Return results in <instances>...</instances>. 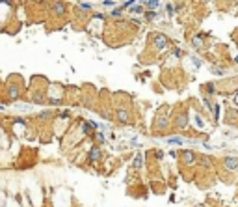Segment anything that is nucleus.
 Wrapping results in <instances>:
<instances>
[{
  "label": "nucleus",
  "instance_id": "f03ea898",
  "mask_svg": "<svg viewBox=\"0 0 238 207\" xmlns=\"http://www.w3.org/2000/svg\"><path fill=\"white\" fill-rule=\"evenodd\" d=\"M117 120L123 121V123H128L130 121V114L127 110H117Z\"/></svg>",
  "mask_w": 238,
  "mask_h": 207
},
{
  "label": "nucleus",
  "instance_id": "39448f33",
  "mask_svg": "<svg viewBox=\"0 0 238 207\" xmlns=\"http://www.w3.org/2000/svg\"><path fill=\"white\" fill-rule=\"evenodd\" d=\"M184 159H186L188 162H192V161H194V155H192V153H184Z\"/></svg>",
  "mask_w": 238,
  "mask_h": 207
},
{
  "label": "nucleus",
  "instance_id": "f257e3e1",
  "mask_svg": "<svg viewBox=\"0 0 238 207\" xmlns=\"http://www.w3.org/2000/svg\"><path fill=\"white\" fill-rule=\"evenodd\" d=\"M88 161H89V162H97V161H101V149H99V148H91L89 153H88Z\"/></svg>",
  "mask_w": 238,
  "mask_h": 207
},
{
  "label": "nucleus",
  "instance_id": "6e6552de",
  "mask_svg": "<svg viewBox=\"0 0 238 207\" xmlns=\"http://www.w3.org/2000/svg\"><path fill=\"white\" fill-rule=\"evenodd\" d=\"M149 4H151V7H155V6H156V4H158V0H151V2H149Z\"/></svg>",
  "mask_w": 238,
  "mask_h": 207
},
{
  "label": "nucleus",
  "instance_id": "7ed1b4c3",
  "mask_svg": "<svg viewBox=\"0 0 238 207\" xmlns=\"http://www.w3.org/2000/svg\"><path fill=\"white\" fill-rule=\"evenodd\" d=\"M155 41H156V45H158L160 49H164V47H166V43H168V39H166V37H162V35H158Z\"/></svg>",
  "mask_w": 238,
  "mask_h": 207
},
{
  "label": "nucleus",
  "instance_id": "20e7f679",
  "mask_svg": "<svg viewBox=\"0 0 238 207\" xmlns=\"http://www.w3.org/2000/svg\"><path fill=\"white\" fill-rule=\"evenodd\" d=\"M236 166H238V161H236V159H227V168H233V170H235Z\"/></svg>",
  "mask_w": 238,
  "mask_h": 207
},
{
  "label": "nucleus",
  "instance_id": "423d86ee",
  "mask_svg": "<svg viewBox=\"0 0 238 207\" xmlns=\"http://www.w3.org/2000/svg\"><path fill=\"white\" fill-rule=\"evenodd\" d=\"M82 131H84V134H89V133H91V127H88V125H84V127H82Z\"/></svg>",
  "mask_w": 238,
  "mask_h": 207
},
{
  "label": "nucleus",
  "instance_id": "0eeeda50",
  "mask_svg": "<svg viewBox=\"0 0 238 207\" xmlns=\"http://www.w3.org/2000/svg\"><path fill=\"white\" fill-rule=\"evenodd\" d=\"M140 166H141V159L138 157V159H136V168H140Z\"/></svg>",
  "mask_w": 238,
  "mask_h": 207
}]
</instances>
